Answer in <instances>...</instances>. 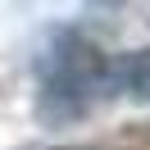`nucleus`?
<instances>
[{"label":"nucleus","mask_w":150,"mask_h":150,"mask_svg":"<svg viewBox=\"0 0 150 150\" xmlns=\"http://www.w3.org/2000/svg\"><path fill=\"white\" fill-rule=\"evenodd\" d=\"M37 73H41V114L55 123L86 114L96 96L109 91V59H100L77 37H55V46L37 59Z\"/></svg>","instance_id":"nucleus-1"},{"label":"nucleus","mask_w":150,"mask_h":150,"mask_svg":"<svg viewBox=\"0 0 150 150\" xmlns=\"http://www.w3.org/2000/svg\"><path fill=\"white\" fill-rule=\"evenodd\" d=\"M109 91L150 100V50H127V55L109 59Z\"/></svg>","instance_id":"nucleus-2"}]
</instances>
